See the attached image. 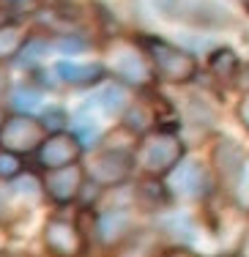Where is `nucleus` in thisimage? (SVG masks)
<instances>
[{
  "instance_id": "7",
  "label": "nucleus",
  "mask_w": 249,
  "mask_h": 257,
  "mask_svg": "<svg viewBox=\"0 0 249 257\" xmlns=\"http://www.w3.org/2000/svg\"><path fill=\"white\" fill-rule=\"evenodd\" d=\"M44 194L55 205H71L82 197L85 183H88V170L85 164L74 162L58 170H44Z\"/></svg>"
},
{
  "instance_id": "28",
  "label": "nucleus",
  "mask_w": 249,
  "mask_h": 257,
  "mask_svg": "<svg viewBox=\"0 0 249 257\" xmlns=\"http://www.w3.org/2000/svg\"><path fill=\"white\" fill-rule=\"evenodd\" d=\"M22 170H25V164H22L20 154L0 148V181H14L17 175H22Z\"/></svg>"
},
{
  "instance_id": "6",
  "label": "nucleus",
  "mask_w": 249,
  "mask_h": 257,
  "mask_svg": "<svg viewBox=\"0 0 249 257\" xmlns=\"http://www.w3.org/2000/svg\"><path fill=\"white\" fill-rule=\"evenodd\" d=\"M41 241L52 257H82V252L88 249V238L80 230V224L66 216L47 219L44 230H41Z\"/></svg>"
},
{
  "instance_id": "33",
  "label": "nucleus",
  "mask_w": 249,
  "mask_h": 257,
  "mask_svg": "<svg viewBox=\"0 0 249 257\" xmlns=\"http://www.w3.org/2000/svg\"><path fill=\"white\" fill-rule=\"evenodd\" d=\"M9 96V74H6V69L0 66V101Z\"/></svg>"
},
{
  "instance_id": "2",
  "label": "nucleus",
  "mask_w": 249,
  "mask_h": 257,
  "mask_svg": "<svg viewBox=\"0 0 249 257\" xmlns=\"http://www.w3.org/2000/svg\"><path fill=\"white\" fill-rule=\"evenodd\" d=\"M184 140L173 128H154L137 143V167L145 175L165 178L184 162Z\"/></svg>"
},
{
  "instance_id": "39",
  "label": "nucleus",
  "mask_w": 249,
  "mask_h": 257,
  "mask_svg": "<svg viewBox=\"0 0 249 257\" xmlns=\"http://www.w3.org/2000/svg\"><path fill=\"white\" fill-rule=\"evenodd\" d=\"M246 14H249V6H246Z\"/></svg>"
},
{
  "instance_id": "1",
  "label": "nucleus",
  "mask_w": 249,
  "mask_h": 257,
  "mask_svg": "<svg viewBox=\"0 0 249 257\" xmlns=\"http://www.w3.org/2000/svg\"><path fill=\"white\" fill-rule=\"evenodd\" d=\"M135 44L145 52L151 69H154V77L165 85H192L200 74V63L194 58L192 50L181 44H173V41L162 39V36H137Z\"/></svg>"
},
{
  "instance_id": "23",
  "label": "nucleus",
  "mask_w": 249,
  "mask_h": 257,
  "mask_svg": "<svg viewBox=\"0 0 249 257\" xmlns=\"http://www.w3.org/2000/svg\"><path fill=\"white\" fill-rule=\"evenodd\" d=\"M184 118L194 126H203V128H211L216 123V107L211 104L205 96H189L186 101V112Z\"/></svg>"
},
{
  "instance_id": "18",
  "label": "nucleus",
  "mask_w": 249,
  "mask_h": 257,
  "mask_svg": "<svg viewBox=\"0 0 249 257\" xmlns=\"http://www.w3.org/2000/svg\"><path fill=\"white\" fill-rule=\"evenodd\" d=\"M69 132L74 134L77 140L82 143V148H99L101 145V137H104V128H101V123L93 118V115L88 112V107H80L74 115H71V126Z\"/></svg>"
},
{
  "instance_id": "27",
  "label": "nucleus",
  "mask_w": 249,
  "mask_h": 257,
  "mask_svg": "<svg viewBox=\"0 0 249 257\" xmlns=\"http://www.w3.org/2000/svg\"><path fill=\"white\" fill-rule=\"evenodd\" d=\"M88 47V39H82V33L71 30V33H58L52 39V50H58L60 55H80Z\"/></svg>"
},
{
  "instance_id": "32",
  "label": "nucleus",
  "mask_w": 249,
  "mask_h": 257,
  "mask_svg": "<svg viewBox=\"0 0 249 257\" xmlns=\"http://www.w3.org/2000/svg\"><path fill=\"white\" fill-rule=\"evenodd\" d=\"M162 257H197V254H194L192 249H186L184 243H175V246L165 249V252H162Z\"/></svg>"
},
{
  "instance_id": "37",
  "label": "nucleus",
  "mask_w": 249,
  "mask_h": 257,
  "mask_svg": "<svg viewBox=\"0 0 249 257\" xmlns=\"http://www.w3.org/2000/svg\"><path fill=\"white\" fill-rule=\"evenodd\" d=\"M0 208H3V189H0Z\"/></svg>"
},
{
  "instance_id": "29",
  "label": "nucleus",
  "mask_w": 249,
  "mask_h": 257,
  "mask_svg": "<svg viewBox=\"0 0 249 257\" xmlns=\"http://www.w3.org/2000/svg\"><path fill=\"white\" fill-rule=\"evenodd\" d=\"M9 14H33V11H41L39 9V0H0Z\"/></svg>"
},
{
  "instance_id": "34",
  "label": "nucleus",
  "mask_w": 249,
  "mask_h": 257,
  "mask_svg": "<svg viewBox=\"0 0 249 257\" xmlns=\"http://www.w3.org/2000/svg\"><path fill=\"white\" fill-rule=\"evenodd\" d=\"M238 257H249V230L244 232V238H241V249H238Z\"/></svg>"
},
{
  "instance_id": "19",
  "label": "nucleus",
  "mask_w": 249,
  "mask_h": 257,
  "mask_svg": "<svg viewBox=\"0 0 249 257\" xmlns=\"http://www.w3.org/2000/svg\"><path fill=\"white\" fill-rule=\"evenodd\" d=\"M9 107L14 112H25V115L41 112L44 109V88H39L36 82H20L9 93Z\"/></svg>"
},
{
  "instance_id": "35",
  "label": "nucleus",
  "mask_w": 249,
  "mask_h": 257,
  "mask_svg": "<svg viewBox=\"0 0 249 257\" xmlns=\"http://www.w3.org/2000/svg\"><path fill=\"white\" fill-rule=\"evenodd\" d=\"M0 257H30L25 252H9V249H0Z\"/></svg>"
},
{
  "instance_id": "3",
  "label": "nucleus",
  "mask_w": 249,
  "mask_h": 257,
  "mask_svg": "<svg viewBox=\"0 0 249 257\" xmlns=\"http://www.w3.org/2000/svg\"><path fill=\"white\" fill-rule=\"evenodd\" d=\"M135 167H137V148H120V145L99 148L90 156V164H85L88 178L104 189L126 186L135 175Z\"/></svg>"
},
{
  "instance_id": "36",
  "label": "nucleus",
  "mask_w": 249,
  "mask_h": 257,
  "mask_svg": "<svg viewBox=\"0 0 249 257\" xmlns=\"http://www.w3.org/2000/svg\"><path fill=\"white\" fill-rule=\"evenodd\" d=\"M3 123H6V115H3V109H0V132H3Z\"/></svg>"
},
{
  "instance_id": "38",
  "label": "nucleus",
  "mask_w": 249,
  "mask_h": 257,
  "mask_svg": "<svg viewBox=\"0 0 249 257\" xmlns=\"http://www.w3.org/2000/svg\"><path fill=\"white\" fill-rule=\"evenodd\" d=\"M238 3H241V6H249V0H238Z\"/></svg>"
},
{
  "instance_id": "11",
  "label": "nucleus",
  "mask_w": 249,
  "mask_h": 257,
  "mask_svg": "<svg viewBox=\"0 0 249 257\" xmlns=\"http://www.w3.org/2000/svg\"><path fill=\"white\" fill-rule=\"evenodd\" d=\"M132 232H135V227H132L129 205H110L101 213H96V235L104 249H115Z\"/></svg>"
},
{
  "instance_id": "17",
  "label": "nucleus",
  "mask_w": 249,
  "mask_h": 257,
  "mask_svg": "<svg viewBox=\"0 0 249 257\" xmlns=\"http://www.w3.org/2000/svg\"><path fill=\"white\" fill-rule=\"evenodd\" d=\"M123 128L132 132L135 137H145L148 132H154V126H159L156 120V107L154 101H143V99H135L129 104V109L123 112Z\"/></svg>"
},
{
  "instance_id": "16",
  "label": "nucleus",
  "mask_w": 249,
  "mask_h": 257,
  "mask_svg": "<svg viewBox=\"0 0 249 257\" xmlns=\"http://www.w3.org/2000/svg\"><path fill=\"white\" fill-rule=\"evenodd\" d=\"M156 227H159L162 235L173 238L175 243H192V241H197V224H194V219L186 211L162 213V216L156 219Z\"/></svg>"
},
{
  "instance_id": "26",
  "label": "nucleus",
  "mask_w": 249,
  "mask_h": 257,
  "mask_svg": "<svg viewBox=\"0 0 249 257\" xmlns=\"http://www.w3.org/2000/svg\"><path fill=\"white\" fill-rule=\"evenodd\" d=\"M11 192L28 200H39V197H44V181L36 178L33 173H22L11 181Z\"/></svg>"
},
{
  "instance_id": "10",
  "label": "nucleus",
  "mask_w": 249,
  "mask_h": 257,
  "mask_svg": "<svg viewBox=\"0 0 249 257\" xmlns=\"http://www.w3.org/2000/svg\"><path fill=\"white\" fill-rule=\"evenodd\" d=\"M110 71L115 77L120 79V82L132 85V88H148L151 79L154 77V69H151L148 58H145V52L140 50H120L112 55V63H110Z\"/></svg>"
},
{
  "instance_id": "9",
  "label": "nucleus",
  "mask_w": 249,
  "mask_h": 257,
  "mask_svg": "<svg viewBox=\"0 0 249 257\" xmlns=\"http://www.w3.org/2000/svg\"><path fill=\"white\" fill-rule=\"evenodd\" d=\"M170 178V192L173 197L184 200H205L214 189H211V175L205 173V167L200 162H181Z\"/></svg>"
},
{
  "instance_id": "31",
  "label": "nucleus",
  "mask_w": 249,
  "mask_h": 257,
  "mask_svg": "<svg viewBox=\"0 0 249 257\" xmlns=\"http://www.w3.org/2000/svg\"><path fill=\"white\" fill-rule=\"evenodd\" d=\"M235 118H238V123L249 132V88L241 93L238 104H235Z\"/></svg>"
},
{
  "instance_id": "14",
  "label": "nucleus",
  "mask_w": 249,
  "mask_h": 257,
  "mask_svg": "<svg viewBox=\"0 0 249 257\" xmlns=\"http://www.w3.org/2000/svg\"><path fill=\"white\" fill-rule=\"evenodd\" d=\"M132 194H135V205L148 213H165V208H170L173 203L170 186L159 183V178H154V175H145V181L132 186Z\"/></svg>"
},
{
  "instance_id": "8",
  "label": "nucleus",
  "mask_w": 249,
  "mask_h": 257,
  "mask_svg": "<svg viewBox=\"0 0 249 257\" xmlns=\"http://www.w3.org/2000/svg\"><path fill=\"white\" fill-rule=\"evenodd\" d=\"M82 151H85L82 143L71 132H55L36 151V164L41 170H58V167H66V164L80 162Z\"/></svg>"
},
{
  "instance_id": "20",
  "label": "nucleus",
  "mask_w": 249,
  "mask_h": 257,
  "mask_svg": "<svg viewBox=\"0 0 249 257\" xmlns=\"http://www.w3.org/2000/svg\"><path fill=\"white\" fill-rule=\"evenodd\" d=\"M112 257H156V232L135 230L112 249Z\"/></svg>"
},
{
  "instance_id": "12",
  "label": "nucleus",
  "mask_w": 249,
  "mask_h": 257,
  "mask_svg": "<svg viewBox=\"0 0 249 257\" xmlns=\"http://www.w3.org/2000/svg\"><path fill=\"white\" fill-rule=\"evenodd\" d=\"M135 101L132 99V85L120 82V79H112V82H107L104 88H99L93 96H88V101L82 104V107H96L101 109V115H107V118H123V112L129 109V104Z\"/></svg>"
},
{
  "instance_id": "13",
  "label": "nucleus",
  "mask_w": 249,
  "mask_h": 257,
  "mask_svg": "<svg viewBox=\"0 0 249 257\" xmlns=\"http://www.w3.org/2000/svg\"><path fill=\"white\" fill-rule=\"evenodd\" d=\"M55 74L63 85H71V88H93V85L104 82L107 77V66L99 63V60H90V63H80V60H58L55 66Z\"/></svg>"
},
{
  "instance_id": "24",
  "label": "nucleus",
  "mask_w": 249,
  "mask_h": 257,
  "mask_svg": "<svg viewBox=\"0 0 249 257\" xmlns=\"http://www.w3.org/2000/svg\"><path fill=\"white\" fill-rule=\"evenodd\" d=\"M25 30H22L17 22H6V25H0V58H17V52L22 50V44H25Z\"/></svg>"
},
{
  "instance_id": "22",
  "label": "nucleus",
  "mask_w": 249,
  "mask_h": 257,
  "mask_svg": "<svg viewBox=\"0 0 249 257\" xmlns=\"http://www.w3.org/2000/svg\"><path fill=\"white\" fill-rule=\"evenodd\" d=\"M50 50H52V41L47 39V36H28L25 44H22V50L17 52L14 63L22 66V69H28V71H33V69H39V66L44 63V58H47Z\"/></svg>"
},
{
  "instance_id": "15",
  "label": "nucleus",
  "mask_w": 249,
  "mask_h": 257,
  "mask_svg": "<svg viewBox=\"0 0 249 257\" xmlns=\"http://www.w3.org/2000/svg\"><path fill=\"white\" fill-rule=\"evenodd\" d=\"M181 22H189L194 28H222V25H230L233 17L227 14L224 6H216L211 0H200V3H186Z\"/></svg>"
},
{
  "instance_id": "4",
  "label": "nucleus",
  "mask_w": 249,
  "mask_h": 257,
  "mask_svg": "<svg viewBox=\"0 0 249 257\" xmlns=\"http://www.w3.org/2000/svg\"><path fill=\"white\" fill-rule=\"evenodd\" d=\"M47 140V128L41 123V118L25 112H14L6 118L3 132H0V148H9L20 156L36 154L41 148V143Z\"/></svg>"
},
{
  "instance_id": "30",
  "label": "nucleus",
  "mask_w": 249,
  "mask_h": 257,
  "mask_svg": "<svg viewBox=\"0 0 249 257\" xmlns=\"http://www.w3.org/2000/svg\"><path fill=\"white\" fill-rule=\"evenodd\" d=\"M233 197H235V205H238L241 211H249V164H246L244 178L238 181V186H235Z\"/></svg>"
},
{
  "instance_id": "25",
  "label": "nucleus",
  "mask_w": 249,
  "mask_h": 257,
  "mask_svg": "<svg viewBox=\"0 0 249 257\" xmlns=\"http://www.w3.org/2000/svg\"><path fill=\"white\" fill-rule=\"evenodd\" d=\"M41 123H44V128L50 134L55 132H69L71 126V115L66 107H58V104H47L44 109H41Z\"/></svg>"
},
{
  "instance_id": "21",
  "label": "nucleus",
  "mask_w": 249,
  "mask_h": 257,
  "mask_svg": "<svg viewBox=\"0 0 249 257\" xmlns=\"http://www.w3.org/2000/svg\"><path fill=\"white\" fill-rule=\"evenodd\" d=\"M208 71L214 74L216 79H235L241 71V58L235 55V50H230V47L224 44H216L214 50L208 52Z\"/></svg>"
},
{
  "instance_id": "5",
  "label": "nucleus",
  "mask_w": 249,
  "mask_h": 257,
  "mask_svg": "<svg viewBox=\"0 0 249 257\" xmlns=\"http://www.w3.org/2000/svg\"><path fill=\"white\" fill-rule=\"evenodd\" d=\"M211 164H214V175L219 181L224 192L233 194L238 181L246 173V151L241 143H235L233 137H219L211 148Z\"/></svg>"
}]
</instances>
